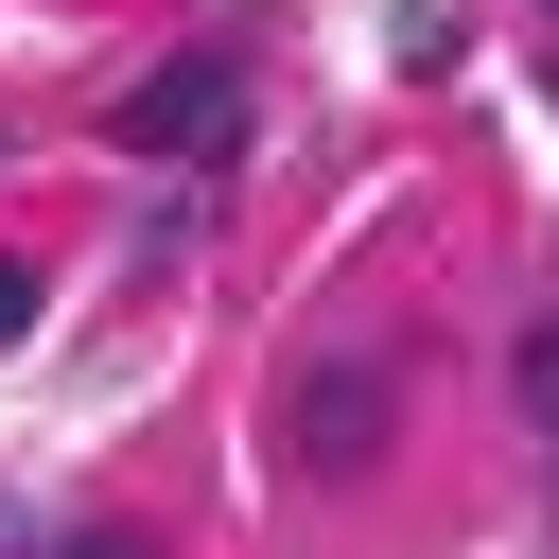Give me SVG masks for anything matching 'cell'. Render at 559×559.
Instances as JSON below:
<instances>
[{
	"label": "cell",
	"instance_id": "obj_1",
	"mask_svg": "<svg viewBox=\"0 0 559 559\" xmlns=\"http://www.w3.org/2000/svg\"><path fill=\"white\" fill-rule=\"evenodd\" d=\"M105 122H122V157H175V175H210V157H245V52H175V70H140Z\"/></svg>",
	"mask_w": 559,
	"mask_h": 559
},
{
	"label": "cell",
	"instance_id": "obj_2",
	"mask_svg": "<svg viewBox=\"0 0 559 559\" xmlns=\"http://www.w3.org/2000/svg\"><path fill=\"white\" fill-rule=\"evenodd\" d=\"M384 437H402V367H314L297 384V472H384Z\"/></svg>",
	"mask_w": 559,
	"mask_h": 559
},
{
	"label": "cell",
	"instance_id": "obj_3",
	"mask_svg": "<svg viewBox=\"0 0 559 559\" xmlns=\"http://www.w3.org/2000/svg\"><path fill=\"white\" fill-rule=\"evenodd\" d=\"M524 419H559V314L524 332Z\"/></svg>",
	"mask_w": 559,
	"mask_h": 559
},
{
	"label": "cell",
	"instance_id": "obj_4",
	"mask_svg": "<svg viewBox=\"0 0 559 559\" xmlns=\"http://www.w3.org/2000/svg\"><path fill=\"white\" fill-rule=\"evenodd\" d=\"M52 559H157V542H122V524H70V542H52Z\"/></svg>",
	"mask_w": 559,
	"mask_h": 559
},
{
	"label": "cell",
	"instance_id": "obj_5",
	"mask_svg": "<svg viewBox=\"0 0 559 559\" xmlns=\"http://www.w3.org/2000/svg\"><path fill=\"white\" fill-rule=\"evenodd\" d=\"M0 332H35V262H0Z\"/></svg>",
	"mask_w": 559,
	"mask_h": 559
}]
</instances>
